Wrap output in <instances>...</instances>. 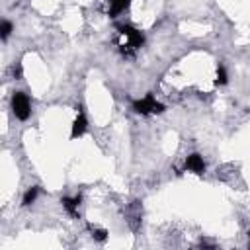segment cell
<instances>
[{
  "instance_id": "12",
  "label": "cell",
  "mask_w": 250,
  "mask_h": 250,
  "mask_svg": "<svg viewBox=\"0 0 250 250\" xmlns=\"http://www.w3.org/2000/svg\"><path fill=\"white\" fill-rule=\"evenodd\" d=\"M248 246H250V232H248Z\"/></svg>"
},
{
  "instance_id": "11",
  "label": "cell",
  "mask_w": 250,
  "mask_h": 250,
  "mask_svg": "<svg viewBox=\"0 0 250 250\" xmlns=\"http://www.w3.org/2000/svg\"><path fill=\"white\" fill-rule=\"evenodd\" d=\"M90 229H92V238H94V240L104 242V240L107 238V230H105V229H94V227H90Z\"/></svg>"
},
{
  "instance_id": "8",
  "label": "cell",
  "mask_w": 250,
  "mask_h": 250,
  "mask_svg": "<svg viewBox=\"0 0 250 250\" xmlns=\"http://www.w3.org/2000/svg\"><path fill=\"white\" fill-rule=\"evenodd\" d=\"M37 195H39V188L37 186H33V188H29L25 193H23V197H21V205L23 207H27V205H31V203H35V199H37Z\"/></svg>"
},
{
  "instance_id": "2",
  "label": "cell",
  "mask_w": 250,
  "mask_h": 250,
  "mask_svg": "<svg viewBox=\"0 0 250 250\" xmlns=\"http://www.w3.org/2000/svg\"><path fill=\"white\" fill-rule=\"evenodd\" d=\"M12 111L20 121H25L31 113V102L27 98V94L23 92H14L12 96Z\"/></svg>"
},
{
  "instance_id": "7",
  "label": "cell",
  "mask_w": 250,
  "mask_h": 250,
  "mask_svg": "<svg viewBox=\"0 0 250 250\" xmlns=\"http://www.w3.org/2000/svg\"><path fill=\"white\" fill-rule=\"evenodd\" d=\"M131 0H111L109 2V10H107V16L109 18H117L119 14H123L127 8H129Z\"/></svg>"
},
{
  "instance_id": "3",
  "label": "cell",
  "mask_w": 250,
  "mask_h": 250,
  "mask_svg": "<svg viewBox=\"0 0 250 250\" xmlns=\"http://www.w3.org/2000/svg\"><path fill=\"white\" fill-rule=\"evenodd\" d=\"M119 29V33L123 35V37H127V47L129 49H133V51H137L143 43H145V37H143V33L139 31V29H135L133 25H119L117 27Z\"/></svg>"
},
{
  "instance_id": "1",
  "label": "cell",
  "mask_w": 250,
  "mask_h": 250,
  "mask_svg": "<svg viewBox=\"0 0 250 250\" xmlns=\"http://www.w3.org/2000/svg\"><path fill=\"white\" fill-rule=\"evenodd\" d=\"M166 107H164V104H160V102H156L154 100V96L148 92L145 98H141V100H135L133 102V111L135 113H141V115H148V113H162Z\"/></svg>"
},
{
  "instance_id": "5",
  "label": "cell",
  "mask_w": 250,
  "mask_h": 250,
  "mask_svg": "<svg viewBox=\"0 0 250 250\" xmlns=\"http://www.w3.org/2000/svg\"><path fill=\"white\" fill-rule=\"evenodd\" d=\"M186 170H188V172H193V174H197V176H201V174L205 172V160H203V156L197 154V152L189 154V156L186 158Z\"/></svg>"
},
{
  "instance_id": "4",
  "label": "cell",
  "mask_w": 250,
  "mask_h": 250,
  "mask_svg": "<svg viewBox=\"0 0 250 250\" xmlns=\"http://www.w3.org/2000/svg\"><path fill=\"white\" fill-rule=\"evenodd\" d=\"M76 117L72 121V129H70V139H78L86 133V127H88V121H86V115L82 111V107H76Z\"/></svg>"
},
{
  "instance_id": "10",
  "label": "cell",
  "mask_w": 250,
  "mask_h": 250,
  "mask_svg": "<svg viewBox=\"0 0 250 250\" xmlns=\"http://www.w3.org/2000/svg\"><path fill=\"white\" fill-rule=\"evenodd\" d=\"M12 29H14V25H12V21H8V20H4L2 21V25H0V35H2V39L6 41L8 37H10V33H12Z\"/></svg>"
},
{
  "instance_id": "6",
  "label": "cell",
  "mask_w": 250,
  "mask_h": 250,
  "mask_svg": "<svg viewBox=\"0 0 250 250\" xmlns=\"http://www.w3.org/2000/svg\"><path fill=\"white\" fill-rule=\"evenodd\" d=\"M80 201H82L80 195H74V197H62V199H61L64 211H66L70 217H78V205H80Z\"/></svg>"
},
{
  "instance_id": "9",
  "label": "cell",
  "mask_w": 250,
  "mask_h": 250,
  "mask_svg": "<svg viewBox=\"0 0 250 250\" xmlns=\"http://www.w3.org/2000/svg\"><path fill=\"white\" fill-rule=\"evenodd\" d=\"M227 82H229L227 70H225V66H223V64H219V66H217V78H215V84H217V86H225Z\"/></svg>"
}]
</instances>
